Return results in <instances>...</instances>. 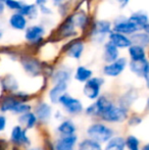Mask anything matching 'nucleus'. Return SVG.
Returning <instances> with one entry per match:
<instances>
[{"instance_id":"f257e3e1","label":"nucleus","mask_w":149,"mask_h":150,"mask_svg":"<svg viewBox=\"0 0 149 150\" xmlns=\"http://www.w3.org/2000/svg\"><path fill=\"white\" fill-rule=\"evenodd\" d=\"M87 137L88 139L95 141V142L102 144L107 143L112 138H113V130L109 126L103 122H93L87 128Z\"/></svg>"},{"instance_id":"f03ea898","label":"nucleus","mask_w":149,"mask_h":150,"mask_svg":"<svg viewBox=\"0 0 149 150\" xmlns=\"http://www.w3.org/2000/svg\"><path fill=\"white\" fill-rule=\"evenodd\" d=\"M100 119L105 122L110 124H119L129 119V109L119 105V103H112L101 115Z\"/></svg>"},{"instance_id":"7ed1b4c3","label":"nucleus","mask_w":149,"mask_h":150,"mask_svg":"<svg viewBox=\"0 0 149 150\" xmlns=\"http://www.w3.org/2000/svg\"><path fill=\"white\" fill-rule=\"evenodd\" d=\"M112 32V23L110 21L106 20H99L96 21L93 24L90 32L92 40L97 43H105L106 37L108 38L109 34Z\"/></svg>"},{"instance_id":"20e7f679","label":"nucleus","mask_w":149,"mask_h":150,"mask_svg":"<svg viewBox=\"0 0 149 150\" xmlns=\"http://www.w3.org/2000/svg\"><path fill=\"white\" fill-rule=\"evenodd\" d=\"M59 104L61 105L64 110L71 115H78L84 111V105L81 102V100L73 97L68 93H66L60 98Z\"/></svg>"},{"instance_id":"39448f33","label":"nucleus","mask_w":149,"mask_h":150,"mask_svg":"<svg viewBox=\"0 0 149 150\" xmlns=\"http://www.w3.org/2000/svg\"><path fill=\"white\" fill-rule=\"evenodd\" d=\"M104 84V80L101 77H92L89 81L84 84L83 93L88 99L95 101L100 96L101 88Z\"/></svg>"},{"instance_id":"423d86ee","label":"nucleus","mask_w":149,"mask_h":150,"mask_svg":"<svg viewBox=\"0 0 149 150\" xmlns=\"http://www.w3.org/2000/svg\"><path fill=\"white\" fill-rule=\"evenodd\" d=\"M129 61L126 57H119L117 60L112 63H106L102 69V73L104 76L109 78H117L123 74V71L127 69Z\"/></svg>"},{"instance_id":"0eeeda50","label":"nucleus","mask_w":149,"mask_h":150,"mask_svg":"<svg viewBox=\"0 0 149 150\" xmlns=\"http://www.w3.org/2000/svg\"><path fill=\"white\" fill-rule=\"evenodd\" d=\"M112 32L121 33L131 37L135 33L139 32V29L128 20L127 16H119L114 22L112 23Z\"/></svg>"},{"instance_id":"6e6552de","label":"nucleus","mask_w":149,"mask_h":150,"mask_svg":"<svg viewBox=\"0 0 149 150\" xmlns=\"http://www.w3.org/2000/svg\"><path fill=\"white\" fill-rule=\"evenodd\" d=\"M45 28L41 25H31L25 30V40L32 45H37L43 41Z\"/></svg>"},{"instance_id":"1a4fd4ad","label":"nucleus","mask_w":149,"mask_h":150,"mask_svg":"<svg viewBox=\"0 0 149 150\" xmlns=\"http://www.w3.org/2000/svg\"><path fill=\"white\" fill-rule=\"evenodd\" d=\"M10 142L18 147H28L31 145V140L27 134V130L20 125H16L12 128L10 133Z\"/></svg>"},{"instance_id":"9d476101","label":"nucleus","mask_w":149,"mask_h":150,"mask_svg":"<svg viewBox=\"0 0 149 150\" xmlns=\"http://www.w3.org/2000/svg\"><path fill=\"white\" fill-rule=\"evenodd\" d=\"M84 50H85L84 42L80 39H74L66 45V49H64V53L68 57L78 60L82 57Z\"/></svg>"},{"instance_id":"9b49d317","label":"nucleus","mask_w":149,"mask_h":150,"mask_svg":"<svg viewBox=\"0 0 149 150\" xmlns=\"http://www.w3.org/2000/svg\"><path fill=\"white\" fill-rule=\"evenodd\" d=\"M22 101H20L13 94H6L3 95L0 99V112H13Z\"/></svg>"},{"instance_id":"f8f14e48","label":"nucleus","mask_w":149,"mask_h":150,"mask_svg":"<svg viewBox=\"0 0 149 150\" xmlns=\"http://www.w3.org/2000/svg\"><path fill=\"white\" fill-rule=\"evenodd\" d=\"M68 83H57L54 84L48 92V97L52 104H58L59 100L66 93H68Z\"/></svg>"},{"instance_id":"ddd939ff","label":"nucleus","mask_w":149,"mask_h":150,"mask_svg":"<svg viewBox=\"0 0 149 150\" xmlns=\"http://www.w3.org/2000/svg\"><path fill=\"white\" fill-rule=\"evenodd\" d=\"M22 65L26 73H28L31 76H38L43 71V67H42L40 61L34 57H29V56L24 57L22 59Z\"/></svg>"},{"instance_id":"4468645a","label":"nucleus","mask_w":149,"mask_h":150,"mask_svg":"<svg viewBox=\"0 0 149 150\" xmlns=\"http://www.w3.org/2000/svg\"><path fill=\"white\" fill-rule=\"evenodd\" d=\"M108 41L112 43L119 49H128L132 45L131 38L127 35H124L117 32H112L108 36Z\"/></svg>"},{"instance_id":"2eb2a0df","label":"nucleus","mask_w":149,"mask_h":150,"mask_svg":"<svg viewBox=\"0 0 149 150\" xmlns=\"http://www.w3.org/2000/svg\"><path fill=\"white\" fill-rule=\"evenodd\" d=\"M58 34L64 39H70V38H75L77 36V29H76L74 23H73L72 16H68L66 18V20L62 22L58 29Z\"/></svg>"},{"instance_id":"dca6fc26","label":"nucleus","mask_w":149,"mask_h":150,"mask_svg":"<svg viewBox=\"0 0 149 150\" xmlns=\"http://www.w3.org/2000/svg\"><path fill=\"white\" fill-rule=\"evenodd\" d=\"M77 143H78L77 135L59 137L53 144V147L54 150H75Z\"/></svg>"},{"instance_id":"f3484780","label":"nucleus","mask_w":149,"mask_h":150,"mask_svg":"<svg viewBox=\"0 0 149 150\" xmlns=\"http://www.w3.org/2000/svg\"><path fill=\"white\" fill-rule=\"evenodd\" d=\"M8 25L16 31H25L28 28V18L20 12H13L8 18Z\"/></svg>"},{"instance_id":"a211bd4d","label":"nucleus","mask_w":149,"mask_h":150,"mask_svg":"<svg viewBox=\"0 0 149 150\" xmlns=\"http://www.w3.org/2000/svg\"><path fill=\"white\" fill-rule=\"evenodd\" d=\"M129 69L134 75H136L138 78H143L146 76L149 69V60L146 59L138 60V61H131L129 62Z\"/></svg>"},{"instance_id":"6ab92c4d","label":"nucleus","mask_w":149,"mask_h":150,"mask_svg":"<svg viewBox=\"0 0 149 150\" xmlns=\"http://www.w3.org/2000/svg\"><path fill=\"white\" fill-rule=\"evenodd\" d=\"M35 115L38 120L42 122H47L52 117V107L44 101H40L35 107Z\"/></svg>"},{"instance_id":"aec40b11","label":"nucleus","mask_w":149,"mask_h":150,"mask_svg":"<svg viewBox=\"0 0 149 150\" xmlns=\"http://www.w3.org/2000/svg\"><path fill=\"white\" fill-rule=\"evenodd\" d=\"M72 16L73 23H74L76 29H79L81 31H86L87 28L90 26V18L85 11L81 10V11L75 12V13L71 14Z\"/></svg>"},{"instance_id":"412c9836","label":"nucleus","mask_w":149,"mask_h":150,"mask_svg":"<svg viewBox=\"0 0 149 150\" xmlns=\"http://www.w3.org/2000/svg\"><path fill=\"white\" fill-rule=\"evenodd\" d=\"M119 56V49L109 41H106L103 45V60L106 63H112L117 60Z\"/></svg>"},{"instance_id":"4be33fe9","label":"nucleus","mask_w":149,"mask_h":150,"mask_svg":"<svg viewBox=\"0 0 149 150\" xmlns=\"http://www.w3.org/2000/svg\"><path fill=\"white\" fill-rule=\"evenodd\" d=\"M71 78H72V71L68 67H62L52 73L51 81L53 85L57 83H68Z\"/></svg>"},{"instance_id":"5701e85b","label":"nucleus","mask_w":149,"mask_h":150,"mask_svg":"<svg viewBox=\"0 0 149 150\" xmlns=\"http://www.w3.org/2000/svg\"><path fill=\"white\" fill-rule=\"evenodd\" d=\"M56 131L59 134V137H66V136H72L76 135L77 132V127L75 122L71 120H64L60 122L56 128Z\"/></svg>"},{"instance_id":"b1692460","label":"nucleus","mask_w":149,"mask_h":150,"mask_svg":"<svg viewBox=\"0 0 149 150\" xmlns=\"http://www.w3.org/2000/svg\"><path fill=\"white\" fill-rule=\"evenodd\" d=\"M128 20L131 23H133L139 29V31H141L143 27L149 23V16L144 11H135L128 16Z\"/></svg>"},{"instance_id":"393cba45","label":"nucleus","mask_w":149,"mask_h":150,"mask_svg":"<svg viewBox=\"0 0 149 150\" xmlns=\"http://www.w3.org/2000/svg\"><path fill=\"white\" fill-rule=\"evenodd\" d=\"M18 120L20 126L23 127L24 129H26V130H31V129H33L38 122V119H37L36 115H35L34 112H32V111L20 115Z\"/></svg>"},{"instance_id":"a878e982","label":"nucleus","mask_w":149,"mask_h":150,"mask_svg":"<svg viewBox=\"0 0 149 150\" xmlns=\"http://www.w3.org/2000/svg\"><path fill=\"white\" fill-rule=\"evenodd\" d=\"M128 54H129V57L131 61L143 60L147 58V53H146L145 48L138 45H134V44H132L128 48Z\"/></svg>"},{"instance_id":"bb28decb","label":"nucleus","mask_w":149,"mask_h":150,"mask_svg":"<svg viewBox=\"0 0 149 150\" xmlns=\"http://www.w3.org/2000/svg\"><path fill=\"white\" fill-rule=\"evenodd\" d=\"M74 77H75L76 81L85 84L86 82L89 81V80L93 77V71H92V69H88L85 65H79V67L76 69Z\"/></svg>"},{"instance_id":"cd10ccee","label":"nucleus","mask_w":149,"mask_h":150,"mask_svg":"<svg viewBox=\"0 0 149 150\" xmlns=\"http://www.w3.org/2000/svg\"><path fill=\"white\" fill-rule=\"evenodd\" d=\"M18 12L22 13L24 16H26L28 20H35L39 14V7L36 3H25L24 2L22 8Z\"/></svg>"},{"instance_id":"c85d7f7f","label":"nucleus","mask_w":149,"mask_h":150,"mask_svg":"<svg viewBox=\"0 0 149 150\" xmlns=\"http://www.w3.org/2000/svg\"><path fill=\"white\" fill-rule=\"evenodd\" d=\"M2 90L4 92H7V94H12L16 92L18 89V83L11 75H7L1 80Z\"/></svg>"},{"instance_id":"c756f323","label":"nucleus","mask_w":149,"mask_h":150,"mask_svg":"<svg viewBox=\"0 0 149 150\" xmlns=\"http://www.w3.org/2000/svg\"><path fill=\"white\" fill-rule=\"evenodd\" d=\"M130 38H131L132 44H134V45L141 46L145 49L149 47V35L145 34L144 32L139 31L134 35H132Z\"/></svg>"},{"instance_id":"7c9ffc66","label":"nucleus","mask_w":149,"mask_h":150,"mask_svg":"<svg viewBox=\"0 0 149 150\" xmlns=\"http://www.w3.org/2000/svg\"><path fill=\"white\" fill-rule=\"evenodd\" d=\"M125 139L121 136H115L106 143L103 150H125Z\"/></svg>"},{"instance_id":"2f4dec72","label":"nucleus","mask_w":149,"mask_h":150,"mask_svg":"<svg viewBox=\"0 0 149 150\" xmlns=\"http://www.w3.org/2000/svg\"><path fill=\"white\" fill-rule=\"evenodd\" d=\"M78 150H103V148H102L101 144L87 138L79 143Z\"/></svg>"},{"instance_id":"473e14b6","label":"nucleus","mask_w":149,"mask_h":150,"mask_svg":"<svg viewBox=\"0 0 149 150\" xmlns=\"http://www.w3.org/2000/svg\"><path fill=\"white\" fill-rule=\"evenodd\" d=\"M136 98H137V94H136L135 91H128V92L126 93V94H124L123 96H121V98L119 99V104L129 109V107L133 104V102L135 101Z\"/></svg>"},{"instance_id":"72a5a7b5","label":"nucleus","mask_w":149,"mask_h":150,"mask_svg":"<svg viewBox=\"0 0 149 150\" xmlns=\"http://www.w3.org/2000/svg\"><path fill=\"white\" fill-rule=\"evenodd\" d=\"M126 148L128 150H140V140L134 135H129L125 139Z\"/></svg>"},{"instance_id":"f704fd0d","label":"nucleus","mask_w":149,"mask_h":150,"mask_svg":"<svg viewBox=\"0 0 149 150\" xmlns=\"http://www.w3.org/2000/svg\"><path fill=\"white\" fill-rule=\"evenodd\" d=\"M5 3V7L8 8V9L12 10L14 12H18L22 8L24 2L20 1V0H5L4 1Z\"/></svg>"},{"instance_id":"c9c22d12","label":"nucleus","mask_w":149,"mask_h":150,"mask_svg":"<svg viewBox=\"0 0 149 150\" xmlns=\"http://www.w3.org/2000/svg\"><path fill=\"white\" fill-rule=\"evenodd\" d=\"M127 120H128V125L130 127H136L142 122V117L138 115H133L131 117H129V119Z\"/></svg>"},{"instance_id":"e433bc0d","label":"nucleus","mask_w":149,"mask_h":150,"mask_svg":"<svg viewBox=\"0 0 149 150\" xmlns=\"http://www.w3.org/2000/svg\"><path fill=\"white\" fill-rule=\"evenodd\" d=\"M39 7V11L41 12L42 14H44V16H50L51 14V9H50L49 7H47L46 6V4H44V5H40L38 6Z\"/></svg>"},{"instance_id":"4c0bfd02","label":"nucleus","mask_w":149,"mask_h":150,"mask_svg":"<svg viewBox=\"0 0 149 150\" xmlns=\"http://www.w3.org/2000/svg\"><path fill=\"white\" fill-rule=\"evenodd\" d=\"M6 122H7V120H6V117L2 113H0V133L3 132L6 128Z\"/></svg>"},{"instance_id":"58836bf2","label":"nucleus","mask_w":149,"mask_h":150,"mask_svg":"<svg viewBox=\"0 0 149 150\" xmlns=\"http://www.w3.org/2000/svg\"><path fill=\"white\" fill-rule=\"evenodd\" d=\"M52 3L54 4L55 6H58V7H60V6H62L64 3H66L68 1H70V0H51Z\"/></svg>"},{"instance_id":"ea45409f","label":"nucleus","mask_w":149,"mask_h":150,"mask_svg":"<svg viewBox=\"0 0 149 150\" xmlns=\"http://www.w3.org/2000/svg\"><path fill=\"white\" fill-rule=\"evenodd\" d=\"M115 1L117 2V4L119 5V7L124 8V7H126V6H127L128 4H129L130 0H115Z\"/></svg>"},{"instance_id":"a19ab883","label":"nucleus","mask_w":149,"mask_h":150,"mask_svg":"<svg viewBox=\"0 0 149 150\" xmlns=\"http://www.w3.org/2000/svg\"><path fill=\"white\" fill-rule=\"evenodd\" d=\"M5 8H6L5 7V3L0 0V16H2V14L4 13V11H5Z\"/></svg>"},{"instance_id":"79ce46f5","label":"nucleus","mask_w":149,"mask_h":150,"mask_svg":"<svg viewBox=\"0 0 149 150\" xmlns=\"http://www.w3.org/2000/svg\"><path fill=\"white\" fill-rule=\"evenodd\" d=\"M144 80H145V84H146V87L149 89V69L147 71V74H146V76L144 77Z\"/></svg>"},{"instance_id":"37998d69","label":"nucleus","mask_w":149,"mask_h":150,"mask_svg":"<svg viewBox=\"0 0 149 150\" xmlns=\"http://www.w3.org/2000/svg\"><path fill=\"white\" fill-rule=\"evenodd\" d=\"M48 0H35V3H36L38 6H40V5H44V4H46V2Z\"/></svg>"},{"instance_id":"c03bdc74","label":"nucleus","mask_w":149,"mask_h":150,"mask_svg":"<svg viewBox=\"0 0 149 150\" xmlns=\"http://www.w3.org/2000/svg\"><path fill=\"white\" fill-rule=\"evenodd\" d=\"M142 32H144L145 34H147V35H149V23L147 25H145V26L143 27V29L141 30Z\"/></svg>"},{"instance_id":"a18cd8bd","label":"nucleus","mask_w":149,"mask_h":150,"mask_svg":"<svg viewBox=\"0 0 149 150\" xmlns=\"http://www.w3.org/2000/svg\"><path fill=\"white\" fill-rule=\"evenodd\" d=\"M140 150H149V143H146V144L144 145V146L142 147Z\"/></svg>"},{"instance_id":"49530a36","label":"nucleus","mask_w":149,"mask_h":150,"mask_svg":"<svg viewBox=\"0 0 149 150\" xmlns=\"http://www.w3.org/2000/svg\"><path fill=\"white\" fill-rule=\"evenodd\" d=\"M27 150H44V149L39 148V147H34V148H29V149H27Z\"/></svg>"},{"instance_id":"de8ad7c7","label":"nucleus","mask_w":149,"mask_h":150,"mask_svg":"<svg viewBox=\"0 0 149 150\" xmlns=\"http://www.w3.org/2000/svg\"><path fill=\"white\" fill-rule=\"evenodd\" d=\"M2 36H3V34H2V32L0 31V39H1V38H2Z\"/></svg>"},{"instance_id":"09e8293b","label":"nucleus","mask_w":149,"mask_h":150,"mask_svg":"<svg viewBox=\"0 0 149 150\" xmlns=\"http://www.w3.org/2000/svg\"><path fill=\"white\" fill-rule=\"evenodd\" d=\"M147 108L149 109V98H148V100H147Z\"/></svg>"},{"instance_id":"8fccbe9b","label":"nucleus","mask_w":149,"mask_h":150,"mask_svg":"<svg viewBox=\"0 0 149 150\" xmlns=\"http://www.w3.org/2000/svg\"><path fill=\"white\" fill-rule=\"evenodd\" d=\"M1 1H3V2H4V1H5V0H1Z\"/></svg>"}]
</instances>
